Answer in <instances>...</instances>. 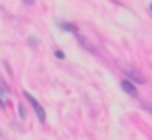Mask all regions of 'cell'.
Listing matches in <instances>:
<instances>
[{"instance_id":"8","label":"cell","mask_w":152,"mask_h":140,"mask_svg":"<svg viewBox=\"0 0 152 140\" xmlns=\"http://www.w3.org/2000/svg\"><path fill=\"white\" fill-rule=\"evenodd\" d=\"M150 11H152V4H150Z\"/></svg>"},{"instance_id":"6","label":"cell","mask_w":152,"mask_h":140,"mask_svg":"<svg viewBox=\"0 0 152 140\" xmlns=\"http://www.w3.org/2000/svg\"><path fill=\"white\" fill-rule=\"evenodd\" d=\"M54 57H56V59H65V52H63V50H54Z\"/></svg>"},{"instance_id":"4","label":"cell","mask_w":152,"mask_h":140,"mask_svg":"<svg viewBox=\"0 0 152 140\" xmlns=\"http://www.w3.org/2000/svg\"><path fill=\"white\" fill-rule=\"evenodd\" d=\"M125 71H127V73L131 75V80H135V82H144V77H142L140 73H135L133 69H129V67H125Z\"/></svg>"},{"instance_id":"5","label":"cell","mask_w":152,"mask_h":140,"mask_svg":"<svg viewBox=\"0 0 152 140\" xmlns=\"http://www.w3.org/2000/svg\"><path fill=\"white\" fill-rule=\"evenodd\" d=\"M61 29H65V32H73V34L77 32V29H75V27H73L71 23H61Z\"/></svg>"},{"instance_id":"1","label":"cell","mask_w":152,"mask_h":140,"mask_svg":"<svg viewBox=\"0 0 152 140\" xmlns=\"http://www.w3.org/2000/svg\"><path fill=\"white\" fill-rule=\"evenodd\" d=\"M23 96H25V98L29 100V105L34 107V111H36L38 119H40V121H46V111H44V107H42V105H40L36 98H34V94H29V92H23Z\"/></svg>"},{"instance_id":"7","label":"cell","mask_w":152,"mask_h":140,"mask_svg":"<svg viewBox=\"0 0 152 140\" xmlns=\"http://www.w3.org/2000/svg\"><path fill=\"white\" fill-rule=\"evenodd\" d=\"M23 2H25V4H34V0H23Z\"/></svg>"},{"instance_id":"3","label":"cell","mask_w":152,"mask_h":140,"mask_svg":"<svg viewBox=\"0 0 152 140\" xmlns=\"http://www.w3.org/2000/svg\"><path fill=\"white\" fill-rule=\"evenodd\" d=\"M121 88H123L129 96H137V90H135V86H133L129 80H123V82H121Z\"/></svg>"},{"instance_id":"2","label":"cell","mask_w":152,"mask_h":140,"mask_svg":"<svg viewBox=\"0 0 152 140\" xmlns=\"http://www.w3.org/2000/svg\"><path fill=\"white\" fill-rule=\"evenodd\" d=\"M9 94H11L9 86L4 84V80H2V77H0V107H4V98H9Z\"/></svg>"}]
</instances>
